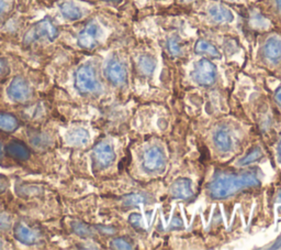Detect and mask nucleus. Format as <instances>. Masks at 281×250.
Instances as JSON below:
<instances>
[{"mask_svg":"<svg viewBox=\"0 0 281 250\" xmlns=\"http://www.w3.org/2000/svg\"><path fill=\"white\" fill-rule=\"evenodd\" d=\"M9 97L16 103H21L27 101L31 95V88L29 83L21 76H17L12 79L8 88Z\"/></svg>","mask_w":281,"mask_h":250,"instance_id":"0eeeda50","label":"nucleus"},{"mask_svg":"<svg viewBox=\"0 0 281 250\" xmlns=\"http://www.w3.org/2000/svg\"><path fill=\"white\" fill-rule=\"evenodd\" d=\"M57 28L54 26L51 20L44 19L30 29V31L26 34V37H24V43L31 44L34 41H37V40L42 38H47L53 41V40L57 37Z\"/></svg>","mask_w":281,"mask_h":250,"instance_id":"7ed1b4c3","label":"nucleus"},{"mask_svg":"<svg viewBox=\"0 0 281 250\" xmlns=\"http://www.w3.org/2000/svg\"><path fill=\"white\" fill-rule=\"evenodd\" d=\"M61 12L63 13V16L68 19V20H78L82 18V11L80 9L70 1H65L61 4Z\"/></svg>","mask_w":281,"mask_h":250,"instance_id":"dca6fc26","label":"nucleus"},{"mask_svg":"<svg viewBox=\"0 0 281 250\" xmlns=\"http://www.w3.org/2000/svg\"><path fill=\"white\" fill-rule=\"evenodd\" d=\"M183 225V223H182V221H180V219L178 218V217H175L174 218V223L170 225V226H173V227H180Z\"/></svg>","mask_w":281,"mask_h":250,"instance_id":"c85d7f7f","label":"nucleus"},{"mask_svg":"<svg viewBox=\"0 0 281 250\" xmlns=\"http://www.w3.org/2000/svg\"><path fill=\"white\" fill-rule=\"evenodd\" d=\"M275 98H276V101H277L280 105H281V87L277 89V92H276L275 94Z\"/></svg>","mask_w":281,"mask_h":250,"instance_id":"c756f323","label":"nucleus"},{"mask_svg":"<svg viewBox=\"0 0 281 250\" xmlns=\"http://www.w3.org/2000/svg\"><path fill=\"white\" fill-rule=\"evenodd\" d=\"M0 248H1V243H0Z\"/></svg>","mask_w":281,"mask_h":250,"instance_id":"58836bf2","label":"nucleus"},{"mask_svg":"<svg viewBox=\"0 0 281 250\" xmlns=\"http://www.w3.org/2000/svg\"><path fill=\"white\" fill-rule=\"evenodd\" d=\"M100 36V29L96 23H88L83 29V31L78 36V44L84 49L90 50L96 47L98 38Z\"/></svg>","mask_w":281,"mask_h":250,"instance_id":"1a4fd4ad","label":"nucleus"},{"mask_svg":"<svg viewBox=\"0 0 281 250\" xmlns=\"http://www.w3.org/2000/svg\"><path fill=\"white\" fill-rule=\"evenodd\" d=\"M155 66H156V63H155L154 58L148 56V54H143L139 58V67L144 74H152Z\"/></svg>","mask_w":281,"mask_h":250,"instance_id":"aec40b11","label":"nucleus"},{"mask_svg":"<svg viewBox=\"0 0 281 250\" xmlns=\"http://www.w3.org/2000/svg\"><path fill=\"white\" fill-rule=\"evenodd\" d=\"M11 225V219L7 214H0V231H6Z\"/></svg>","mask_w":281,"mask_h":250,"instance_id":"a878e982","label":"nucleus"},{"mask_svg":"<svg viewBox=\"0 0 281 250\" xmlns=\"http://www.w3.org/2000/svg\"><path fill=\"white\" fill-rule=\"evenodd\" d=\"M73 229H74V232L76 233L77 235H79L80 237H88V236H92V235H93L92 231H90V228L87 227L86 225L82 224V223H74Z\"/></svg>","mask_w":281,"mask_h":250,"instance_id":"b1692460","label":"nucleus"},{"mask_svg":"<svg viewBox=\"0 0 281 250\" xmlns=\"http://www.w3.org/2000/svg\"><path fill=\"white\" fill-rule=\"evenodd\" d=\"M265 58L270 62H278L281 60V40L272 37L266 41L264 46Z\"/></svg>","mask_w":281,"mask_h":250,"instance_id":"9b49d317","label":"nucleus"},{"mask_svg":"<svg viewBox=\"0 0 281 250\" xmlns=\"http://www.w3.org/2000/svg\"><path fill=\"white\" fill-rule=\"evenodd\" d=\"M276 201H277V202H281V191H279V193L277 194V197H276Z\"/></svg>","mask_w":281,"mask_h":250,"instance_id":"72a5a7b5","label":"nucleus"},{"mask_svg":"<svg viewBox=\"0 0 281 250\" xmlns=\"http://www.w3.org/2000/svg\"><path fill=\"white\" fill-rule=\"evenodd\" d=\"M213 141L217 148L222 152H228L232 147V139L228 130L225 129H219L213 136Z\"/></svg>","mask_w":281,"mask_h":250,"instance_id":"4468645a","label":"nucleus"},{"mask_svg":"<svg viewBox=\"0 0 281 250\" xmlns=\"http://www.w3.org/2000/svg\"><path fill=\"white\" fill-rule=\"evenodd\" d=\"M280 248H281V237L278 239L277 242L275 243V245L272 247V249H280Z\"/></svg>","mask_w":281,"mask_h":250,"instance_id":"7c9ffc66","label":"nucleus"},{"mask_svg":"<svg viewBox=\"0 0 281 250\" xmlns=\"http://www.w3.org/2000/svg\"><path fill=\"white\" fill-rule=\"evenodd\" d=\"M7 152L10 157L17 160H27L30 157V150L23 143L18 141L9 143L7 147Z\"/></svg>","mask_w":281,"mask_h":250,"instance_id":"2eb2a0df","label":"nucleus"},{"mask_svg":"<svg viewBox=\"0 0 281 250\" xmlns=\"http://www.w3.org/2000/svg\"><path fill=\"white\" fill-rule=\"evenodd\" d=\"M19 127V121L11 114H0V129L12 132Z\"/></svg>","mask_w":281,"mask_h":250,"instance_id":"f3484780","label":"nucleus"},{"mask_svg":"<svg viewBox=\"0 0 281 250\" xmlns=\"http://www.w3.org/2000/svg\"><path fill=\"white\" fill-rule=\"evenodd\" d=\"M144 195L142 194H131L124 198V205L125 206H135V205H139L140 203L145 202Z\"/></svg>","mask_w":281,"mask_h":250,"instance_id":"5701e85b","label":"nucleus"},{"mask_svg":"<svg viewBox=\"0 0 281 250\" xmlns=\"http://www.w3.org/2000/svg\"><path fill=\"white\" fill-rule=\"evenodd\" d=\"M93 158L94 164L99 168H107L111 164L115 159V153L111 144L107 141L99 142L94 149Z\"/></svg>","mask_w":281,"mask_h":250,"instance_id":"423d86ee","label":"nucleus"},{"mask_svg":"<svg viewBox=\"0 0 281 250\" xmlns=\"http://www.w3.org/2000/svg\"><path fill=\"white\" fill-rule=\"evenodd\" d=\"M260 181L255 172L243 174L219 173L213 178L208 187L210 196L215 199L228 198L237 191L258 187Z\"/></svg>","mask_w":281,"mask_h":250,"instance_id":"f257e3e1","label":"nucleus"},{"mask_svg":"<svg viewBox=\"0 0 281 250\" xmlns=\"http://www.w3.org/2000/svg\"><path fill=\"white\" fill-rule=\"evenodd\" d=\"M183 1H191V0H183Z\"/></svg>","mask_w":281,"mask_h":250,"instance_id":"4c0bfd02","label":"nucleus"},{"mask_svg":"<svg viewBox=\"0 0 281 250\" xmlns=\"http://www.w3.org/2000/svg\"><path fill=\"white\" fill-rule=\"evenodd\" d=\"M168 51L173 54V56H179L182 53V46H180L179 39L177 37L169 38L167 42Z\"/></svg>","mask_w":281,"mask_h":250,"instance_id":"4be33fe9","label":"nucleus"},{"mask_svg":"<svg viewBox=\"0 0 281 250\" xmlns=\"http://www.w3.org/2000/svg\"><path fill=\"white\" fill-rule=\"evenodd\" d=\"M209 13L211 18L219 23H229L233 21L234 19L232 11L228 8L221 6V4H214V6L210 7Z\"/></svg>","mask_w":281,"mask_h":250,"instance_id":"f8f14e48","label":"nucleus"},{"mask_svg":"<svg viewBox=\"0 0 281 250\" xmlns=\"http://www.w3.org/2000/svg\"><path fill=\"white\" fill-rule=\"evenodd\" d=\"M104 1H112V2H120L121 0H104Z\"/></svg>","mask_w":281,"mask_h":250,"instance_id":"c9c22d12","label":"nucleus"},{"mask_svg":"<svg viewBox=\"0 0 281 250\" xmlns=\"http://www.w3.org/2000/svg\"><path fill=\"white\" fill-rule=\"evenodd\" d=\"M195 51L200 54H205V56L211 58L219 59L221 57L217 48L210 42L204 41V40H199L197 42V44H195Z\"/></svg>","mask_w":281,"mask_h":250,"instance_id":"a211bd4d","label":"nucleus"},{"mask_svg":"<svg viewBox=\"0 0 281 250\" xmlns=\"http://www.w3.org/2000/svg\"><path fill=\"white\" fill-rule=\"evenodd\" d=\"M262 156H263L262 150H260L259 148H255L252 152L248 153L247 156L240 160L238 164H240V166H247V164H250V163H253L255 161H257V160L262 158Z\"/></svg>","mask_w":281,"mask_h":250,"instance_id":"412c9836","label":"nucleus"},{"mask_svg":"<svg viewBox=\"0 0 281 250\" xmlns=\"http://www.w3.org/2000/svg\"><path fill=\"white\" fill-rule=\"evenodd\" d=\"M143 168L147 172L160 171L166 163L164 151L159 147H150L143 154Z\"/></svg>","mask_w":281,"mask_h":250,"instance_id":"39448f33","label":"nucleus"},{"mask_svg":"<svg viewBox=\"0 0 281 250\" xmlns=\"http://www.w3.org/2000/svg\"><path fill=\"white\" fill-rule=\"evenodd\" d=\"M89 140V133L85 129H76L69 133L68 141L73 146H83Z\"/></svg>","mask_w":281,"mask_h":250,"instance_id":"6ab92c4d","label":"nucleus"},{"mask_svg":"<svg viewBox=\"0 0 281 250\" xmlns=\"http://www.w3.org/2000/svg\"><path fill=\"white\" fill-rule=\"evenodd\" d=\"M170 194L174 198L179 199H189L193 196V191L191 187V182L188 179H178L173 183L170 188Z\"/></svg>","mask_w":281,"mask_h":250,"instance_id":"9d476101","label":"nucleus"},{"mask_svg":"<svg viewBox=\"0 0 281 250\" xmlns=\"http://www.w3.org/2000/svg\"><path fill=\"white\" fill-rule=\"evenodd\" d=\"M111 246L115 249H131L132 247L130 246V244L128 242H125L122 238H117L112 241Z\"/></svg>","mask_w":281,"mask_h":250,"instance_id":"393cba45","label":"nucleus"},{"mask_svg":"<svg viewBox=\"0 0 281 250\" xmlns=\"http://www.w3.org/2000/svg\"><path fill=\"white\" fill-rule=\"evenodd\" d=\"M2 153V147H1V143H0V156H1Z\"/></svg>","mask_w":281,"mask_h":250,"instance_id":"e433bc0d","label":"nucleus"},{"mask_svg":"<svg viewBox=\"0 0 281 250\" xmlns=\"http://www.w3.org/2000/svg\"><path fill=\"white\" fill-rule=\"evenodd\" d=\"M278 156H279V160L281 161V140H280V143H279V147H278Z\"/></svg>","mask_w":281,"mask_h":250,"instance_id":"473e14b6","label":"nucleus"},{"mask_svg":"<svg viewBox=\"0 0 281 250\" xmlns=\"http://www.w3.org/2000/svg\"><path fill=\"white\" fill-rule=\"evenodd\" d=\"M3 9H4V1L3 0H0V14L3 12Z\"/></svg>","mask_w":281,"mask_h":250,"instance_id":"2f4dec72","label":"nucleus"},{"mask_svg":"<svg viewBox=\"0 0 281 250\" xmlns=\"http://www.w3.org/2000/svg\"><path fill=\"white\" fill-rule=\"evenodd\" d=\"M276 3H277L278 7L281 9V0H276Z\"/></svg>","mask_w":281,"mask_h":250,"instance_id":"f704fd0d","label":"nucleus"},{"mask_svg":"<svg viewBox=\"0 0 281 250\" xmlns=\"http://www.w3.org/2000/svg\"><path fill=\"white\" fill-rule=\"evenodd\" d=\"M75 85L80 93L89 94L94 93L99 89V83L92 65H83L75 75Z\"/></svg>","mask_w":281,"mask_h":250,"instance_id":"f03ea898","label":"nucleus"},{"mask_svg":"<svg viewBox=\"0 0 281 250\" xmlns=\"http://www.w3.org/2000/svg\"><path fill=\"white\" fill-rule=\"evenodd\" d=\"M14 236L20 243L24 245H33L38 241V235L27 226H24L23 224L17 225L14 228Z\"/></svg>","mask_w":281,"mask_h":250,"instance_id":"ddd939ff","label":"nucleus"},{"mask_svg":"<svg viewBox=\"0 0 281 250\" xmlns=\"http://www.w3.org/2000/svg\"><path fill=\"white\" fill-rule=\"evenodd\" d=\"M6 188H7L6 180H4V178L0 177V193H3L4 191H6Z\"/></svg>","mask_w":281,"mask_h":250,"instance_id":"cd10ccee","label":"nucleus"},{"mask_svg":"<svg viewBox=\"0 0 281 250\" xmlns=\"http://www.w3.org/2000/svg\"><path fill=\"white\" fill-rule=\"evenodd\" d=\"M215 75H217V71H215L213 63L207 59H203L195 65L192 72V78L199 85L209 86V85L214 83Z\"/></svg>","mask_w":281,"mask_h":250,"instance_id":"20e7f679","label":"nucleus"},{"mask_svg":"<svg viewBox=\"0 0 281 250\" xmlns=\"http://www.w3.org/2000/svg\"><path fill=\"white\" fill-rule=\"evenodd\" d=\"M129 221H130V223H131L132 226L135 227V228L140 229L143 227L142 217H140V215H139V214H132L131 216H130Z\"/></svg>","mask_w":281,"mask_h":250,"instance_id":"bb28decb","label":"nucleus"},{"mask_svg":"<svg viewBox=\"0 0 281 250\" xmlns=\"http://www.w3.org/2000/svg\"><path fill=\"white\" fill-rule=\"evenodd\" d=\"M105 75L110 82L114 85H121L128 77V72L125 65L119 59L113 58L110 60L105 67Z\"/></svg>","mask_w":281,"mask_h":250,"instance_id":"6e6552de","label":"nucleus"}]
</instances>
